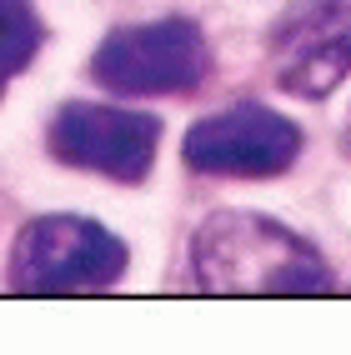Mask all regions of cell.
Instances as JSON below:
<instances>
[{
    "label": "cell",
    "mask_w": 351,
    "mask_h": 355,
    "mask_svg": "<svg viewBox=\"0 0 351 355\" xmlns=\"http://www.w3.org/2000/svg\"><path fill=\"white\" fill-rule=\"evenodd\" d=\"M341 150L351 155V115H346V125H341Z\"/></svg>",
    "instance_id": "obj_8"
},
{
    "label": "cell",
    "mask_w": 351,
    "mask_h": 355,
    "mask_svg": "<svg viewBox=\"0 0 351 355\" xmlns=\"http://www.w3.org/2000/svg\"><path fill=\"white\" fill-rule=\"evenodd\" d=\"M45 146H51V155L60 165L111 175L121 185H140L156 165V150H161V121L151 110L70 101L51 115Z\"/></svg>",
    "instance_id": "obj_4"
},
{
    "label": "cell",
    "mask_w": 351,
    "mask_h": 355,
    "mask_svg": "<svg viewBox=\"0 0 351 355\" xmlns=\"http://www.w3.org/2000/svg\"><path fill=\"white\" fill-rule=\"evenodd\" d=\"M40 40H45V26H40V10L31 0H0V96L35 60Z\"/></svg>",
    "instance_id": "obj_7"
},
{
    "label": "cell",
    "mask_w": 351,
    "mask_h": 355,
    "mask_svg": "<svg viewBox=\"0 0 351 355\" xmlns=\"http://www.w3.org/2000/svg\"><path fill=\"white\" fill-rule=\"evenodd\" d=\"M191 280L206 295H321L326 255L261 210H211L191 235Z\"/></svg>",
    "instance_id": "obj_1"
},
{
    "label": "cell",
    "mask_w": 351,
    "mask_h": 355,
    "mask_svg": "<svg viewBox=\"0 0 351 355\" xmlns=\"http://www.w3.org/2000/svg\"><path fill=\"white\" fill-rule=\"evenodd\" d=\"M301 155V130L281 110L261 101H241L221 115H206L186 130L181 160L196 175H241V180H266L291 171Z\"/></svg>",
    "instance_id": "obj_5"
},
{
    "label": "cell",
    "mask_w": 351,
    "mask_h": 355,
    "mask_svg": "<svg viewBox=\"0 0 351 355\" xmlns=\"http://www.w3.org/2000/svg\"><path fill=\"white\" fill-rule=\"evenodd\" d=\"M131 250L121 235L85 216H40L15 235L10 286L20 295H76L106 291L126 275Z\"/></svg>",
    "instance_id": "obj_2"
},
{
    "label": "cell",
    "mask_w": 351,
    "mask_h": 355,
    "mask_svg": "<svg viewBox=\"0 0 351 355\" xmlns=\"http://www.w3.org/2000/svg\"><path fill=\"white\" fill-rule=\"evenodd\" d=\"M211 70V45L191 15L111 31L90 55V80L111 96H186Z\"/></svg>",
    "instance_id": "obj_3"
},
{
    "label": "cell",
    "mask_w": 351,
    "mask_h": 355,
    "mask_svg": "<svg viewBox=\"0 0 351 355\" xmlns=\"http://www.w3.org/2000/svg\"><path fill=\"white\" fill-rule=\"evenodd\" d=\"M266 60L286 96L326 101L351 70V0H296L266 31Z\"/></svg>",
    "instance_id": "obj_6"
}]
</instances>
